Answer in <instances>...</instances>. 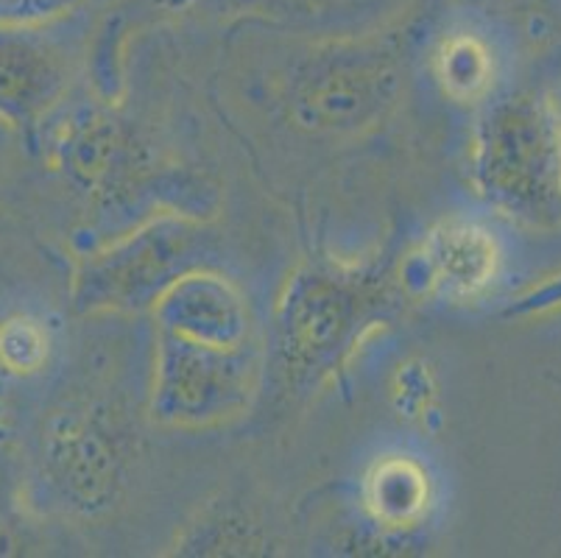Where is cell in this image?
<instances>
[{"label":"cell","instance_id":"obj_1","mask_svg":"<svg viewBox=\"0 0 561 558\" xmlns=\"http://www.w3.org/2000/svg\"><path fill=\"white\" fill-rule=\"evenodd\" d=\"M467 171L478 196L508 221L561 227V110L553 95L517 90L483 101Z\"/></svg>","mask_w":561,"mask_h":558},{"label":"cell","instance_id":"obj_2","mask_svg":"<svg viewBox=\"0 0 561 558\" xmlns=\"http://www.w3.org/2000/svg\"><path fill=\"white\" fill-rule=\"evenodd\" d=\"M382 288L375 276L339 263H305L285 280L274 310V357L285 380H328L375 324Z\"/></svg>","mask_w":561,"mask_h":558},{"label":"cell","instance_id":"obj_3","mask_svg":"<svg viewBox=\"0 0 561 558\" xmlns=\"http://www.w3.org/2000/svg\"><path fill=\"white\" fill-rule=\"evenodd\" d=\"M405 81L402 45L394 37L324 43L290 70L285 112L313 137H355L380 126Z\"/></svg>","mask_w":561,"mask_h":558},{"label":"cell","instance_id":"obj_4","mask_svg":"<svg viewBox=\"0 0 561 558\" xmlns=\"http://www.w3.org/2000/svg\"><path fill=\"white\" fill-rule=\"evenodd\" d=\"M263 383V344L224 346L154 330L151 419L162 428L216 430L252 408Z\"/></svg>","mask_w":561,"mask_h":558},{"label":"cell","instance_id":"obj_5","mask_svg":"<svg viewBox=\"0 0 561 558\" xmlns=\"http://www.w3.org/2000/svg\"><path fill=\"white\" fill-rule=\"evenodd\" d=\"M210 235L180 213H162L124 238L87 254L76 269L73 299L87 316L140 314L182 274L202 269Z\"/></svg>","mask_w":561,"mask_h":558},{"label":"cell","instance_id":"obj_6","mask_svg":"<svg viewBox=\"0 0 561 558\" xmlns=\"http://www.w3.org/2000/svg\"><path fill=\"white\" fill-rule=\"evenodd\" d=\"M37 469L56 505L81 520L110 514L124 494V455L90 408L65 406L45 419Z\"/></svg>","mask_w":561,"mask_h":558},{"label":"cell","instance_id":"obj_7","mask_svg":"<svg viewBox=\"0 0 561 558\" xmlns=\"http://www.w3.org/2000/svg\"><path fill=\"white\" fill-rule=\"evenodd\" d=\"M503 274V246L478 218L447 215L427 229L420 249L411 254L408 280L420 294L447 305L478 301Z\"/></svg>","mask_w":561,"mask_h":558},{"label":"cell","instance_id":"obj_8","mask_svg":"<svg viewBox=\"0 0 561 558\" xmlns=\"http://www.w3.org/2000/svg\"><path fill=\"white\" fill-rule=\"evenodd\" d=\"M154 330L204 344H257L260 332L241 285L207 265L173 280L151 305Z\"/></svg>","mask_w":561,"mask_h":558},{"label":"cell","instance_id":"obj_9","mask_svg":"<svg viewBox=\"0 0 561 558\" xmlns=\"http://www.w3.org/2000/svg\"><path fill=\"white\" fill-rule=\"evenodd\" d=\"M65 176L87 196L115 202L146 173L142 153L129 132L99 112H76L56 137Z\"/></svg>","mask_w":561,"mask_h":558},{"label":"cell","instance_id":"obj_10","mask_svg":"<svg viewBox=\"0 0 561 558\" xmlns=\"http://www.w3.org/2000/svg\"><path fill=\"white\" fill-rule=\"evenodd\" d=\"M70 61L39 31L0 29V121L14 129L43 123L68 95Z\"/></svg>","mask_w":561,"mask_h":558},{"label":"cell","instance_id":"obj_11","mask_svg":"<svg viewBox=\"0 0 561 558\" xmlns=\"http://www.w3.org/2000/svg\"><path fill=\"white\" fill-rule=\"evenodd\" d=\"M360 503L380 531L408 534L431 514L433 480L422 460L400 453L382 455L366 469Z\"/></svg>","mask_w":561,"mask_h":558},{"label":"cell","instance_id":"obj_12","mask_svg":"<svg viewBox=\"0 0 561 558\" xmlns=\"http://www.w3.org/2000/svg\"><path fill=\"white\" fill-rule=\"evenodd\" d=\"M433 76L456 104H483L492 99L497 56L492 43L472 29L447 31L433 48Z\"/></svg>","mask_w":561,"mask_h":558},{"label":"cell","instance_id":"obj_13","mask_svg":"<svg viewBox=\"0 0 561 558\" xmlns=\"http://www.w3.org/2000/svg\"><path fill=\"white\" fill-rule=\"evenodd\" d=\"M54 350V330L43 316L32 310H9L0 316V375L9 386L43 375Z\"/></svg>","mask_w":561,"mask_h":558},{"label":"cell","instance_id":"obj_14","mask_svg":"<svg viewBox=\"0 0 561 558\" xmlns=\"http://www.w3.org/2000/svg\"><path fill=\"white\" fill-rule=\"evenodd\" d=\"M84 7V0H0V29L43 31L62 23Z\"/></svg>","mask_w":561,"mask_h":558},{"label":"cell","instance_id":"obj_15","mask_svg":"<svg viewBox=\"0 0 561 558\" xmlns=\"http://www.w3.org/2000/svg\"><path fill=\"white\" fill-rule=\"evenodd\" d=\"M556 307H561V274L550 276L545 285L525 291L523 296L512 299L506 316H539L556 310Z\"/></svg>","mask_w":561,"mask_h":558},{"label":"cell","instance_id":"obj_16","mask_svg":"<svg viewBox=\"0 0 561 558\" xmlns=\"http://www.w3.org/2000/svg\"><path fill=\"white\" fill-rule=\"evenodd\" d=\"M3 480L7 478L0 475V556H18L25 547V534Z\"/></svg>","mask_w":561,"mask_h":558},{"label":"cell","instance_id":"obj_17","mask_svg":"<svg viewBox=\"0 0 561 558\" xmlns=\"http://www.w3.org/2000/svg\"><path fill=\"white\" fill-rule=\"evenodd\" d=\"M469 3L494 14H537L559 0H469Z\"/></svg>","mask_w":561,"mask_h":558},{"label":"cell","instance_id":"obj_18","mask_svg":"<svg viewBox=\"0 0 561 558\" xmlns=\"http://www.w3.org/2000/svg\"><path fill=\"white\" fill-rule=\"evenodd\" d=\"M157 7L171 9V12H187V9L207 7V3H221V7H252L260 0H154Z\"/></svg>","mask_w":561,"mask_h":558},{"label":"cell","instance_id":"obj_19","mask_svg":"<svg viewBox=\"0 0 561 558\" xmlns=\"http://www.w3.org/2000/svg\"><path fill=\"white\" fill-rule=\"evenodd\" d=\"M12 422H14V413H12V399H9V383L3 380V375H0V444L7 442L9 433H12Z\"/></svg>","mask_w":561,"mask_h":558}]
</instances>
